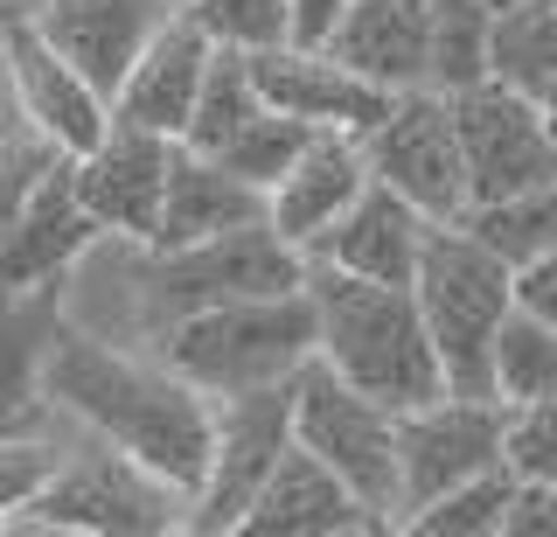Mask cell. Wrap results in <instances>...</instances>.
I'll return each instance as SVG.
<instances>
[{
    "instance_id": "obj_1",
    "label": "cell",
    "mask_w": 557,
    "mask_h": 537,
    "mask_svg": "<svg viewBox=\"0 0 557 537\" xmlns=\"http://www.w3.org/2000/svg\"><path fill=\"white\" fill-rule=\"evenodd\" d=\"M42 398H49V412L112 440L119 454H133L168 489H182L196 502L202 475H209L216 398H202L188 377H174L161 356H133L119 342L91 335V328L63 321V335L49 342V363H42Z\"/></svg>"
},
{
    "instance_id": "obj_2",
    "label": "cell",
    "mask_w": 557,
    "mask_h": 537,
    "mask_svg": "<svg viewBox=\"0 0 557 537\" xmlns=\"http://www.w3.org/2000/svg\"><path fill=\"white\" fill-rule=\"evenodd\" d=\"M307 301H313V356L335 377H348L383 412H411L446 398L440 350L425 335L411 286L362 280L327 258H307Z\"/></svg>"
},
{
    "instance_id": "obj_3",
    "label": "cell",
    "mask_w": 557,
    "mask_h": 537,
    "mask_svg": "<svg viewBox=\"0 0 557 537\" xmlns=\"http://www.w3.org/2000/svg\"><path fill=\"white\" fill-rule=\"evenodd\" d=\"M293 286H307V252L293 245L272 217H251V223H231V231L174 245V252L139 245V258H133V321L147 328V335H161L168 321L196 315V307L258 301V293H293Z\"/></svg>"
},
{
    "instance_id": "obj_4",
    "label": "cell",
    "mask_w": 557,
    "mask_h": 537,
    "mask_svg": "<svg viewBox=\"0 0 557 537\" xmlns=\"http://www.w3.org/2000/svg\"><path fill=\"white\" fill-rule=\"evenodd\" d=\"M153 342H161L168 370L188 377L202 398L278 385L313 356V301L307 286H293V293H258V301L196 307V315L168 321Z\"/></svg>"
},
{
    "instance_id": "obj_5",
    "label": "cell",
    "mask_w": 557,
    "mask_h": 537,
    "mask_svg": "<svg viewBox=\"0 0 557 537\" xmlns=\"http://www.w3.org/2000/svg\"><path fill=\"white\" fill-rule=\"evenodd\" d=\"M411 301L425 315L432 350H440L446 391L495 398L487 391V350H495V328L509 315V258L487 252L467 223H432L411 272Z\"/></svg>"
},
{
    "instance_id": "obj_6",
    "label": "cell",
    "mask_w": 557,
    "mask_h": 537,
    "mask_svg": "<svg viewBox=\"0 0 557 537\" xmlns=\"http://www.w3.org/2000/svg\"><path fill=\"white\" fill-rule=\"evenodd\" d=\"M188 524V496L168 489L153 467L119 454L112 440L63 447V467L49 475V489L14 516L8 530H77V537H161Z\"/></svg>"
},
{
    "instance_id": "obj_7",
    "label": "cell",
    "mask_w": 557,
    "mask_h": 537,
    "mask_svg": "<svg viewBox=\"0 0 557 537\" xmlns=\"http://www.w3.org/2000/svg\"><path fill=\"white\" fill-rule=\"evenodd\" d=\"M293 440L307 454H321L397 530V412H383L321 356H307L293 370Z\"/></svg>"
},
{
    "instance_id": "obj_8",
    "label": "cell",
    "mask_w": 557,
    "mask_h": 537,
    "mask_svg": "<svg viewBox=\"0 0 557 537\" xmlns=\"http://www.w3.org/2000/svg\"><path fill=\"white\" fill-rule=\"evenodd\" d=\"M293 447V377L278 385H251V391H223L216 398V432H209V475L196 502H188L182 530H237L251 496L265 489L272 461Z\"/></svg>"
},
{
    "instance_id": "obj_9",
    "label": "cell",
    "mask_w": 557,
    "mask_h": 537,
    "mask_svg": "<svg viewBox=\"0 0 557 537\" xmlns=\"http://www.w3.org/2000/svg\"><path fill=\"white\" fill-rule=\"evenodd\" d=\"M453 106V133H460V161H467V196L481 203H509L522 188L557 175V141L544 126L530 91L502 77H474L460 91H446Z\"/></svg>"
},
{
    "instance_id": "obj_10",
    "label": "cell",
    "mask_w": 557,
    "mask_h": 537,
    "mask_svg": "<svg viewBox=\"0 0 557 537\" xmlns=\"http://www.w3.org/2000/svg\"><path fill=\"white\" fill-rule=\"evenodd\" d=\"M362 161H370L376 182H391L397 196L418 203L432 223H460L474 210L460 133H453V106H446V91H432V84L391 98V112L362 133Z\"/></svg>"
},
{
    "instance_id": "obj_11",
    "label": "cell",
    "mask_w": 557,
    "mask_h": 537,
    "mask_svg": "<svg viewBox=\"0 0 557 537\" xmlns=\"http://www.w3.org/2000/svg\"><path fill=\"white\" fill-rule=\"evenodd\" d=\"M0 71H8L22 126L35 141H49L57 154H84L112 126V98H104L28 14H8V22H0Z\"/></svg>"
},
{
    "instance_id": "obj_12",
    "label": "cell",
    "mask_w": 557,
    "mask_h": 537,
    "mask_svg": "<svg viewBox=\"0 0 557 537\" xmlns=\"http://www.w3.org/2000/svg\"><path fill=\"white\" fill-rule=\"evenodd\" d=\"M502 419L509 412L495 398H460V391L397 412V516L432 502L453 481L502 467Z\"/></svg>"
},
{
    "instance_id": "obj_13",
    "label": "cell",
    "mask_w": 557,
    "mask_h": 537,
    "mask_svg": "<svg viewBox=\"0 0 557 537\" xmlns=\"http://www.w3.org/2000/svg\"><path fill=\"white\" fill-rule=\"evenodd\" d=\"M168 161H174L168 133L133 126V119H112V126H104L84 154H70V182H77V203L98 217L104 237L147 245L153 223H161Z\"/></svg>"
},
{
    "instance_id": "obj_14",
    "label": "cell",
    "mask_w": 557,
    "mask_h": 537,
    "mask_svg": "<svg viewBox=\"0 0 557 537\" xmlns=\"http://www.w3.org/2000/svg\"><path fill=\"white\" fill-rule=\"evenodd\" d=\"M251 77H258V98L321 133H370L383 112H391L397 91L370 84L362 71H348L335 49L321 42H272V49H251Z\"/></svg>"
},
{
    "instance_id": "obj_15",
    "label": "cell",
    "mask_w": 557,
    "mask_h": 537,
    "mask_svg": "<svg viewBox=\"0 0 557 537\" xmlns=\"http://www.w3.org/2000/svg\"><path fill=\"white\" fill-rule=\"evenodd\" d=\"M237 530L244 537H376L391 524H383L321 454H307V447L293 440L286 454L272 461L265 489L251 496V510H244Z\"/></svg>"
},
{
    "instance_id": "obj_16",
    "label": "cell",
    "mask_w": 557,
    "mask_h": 537,
    "mask_svg": "<svg viewBox=\"0 0 557 537\" xmlns=\"http://www.w3.org/2000/svg\"><path fill=\"white\" fill-rule=\"evenodd\" d=\"M98 217L77 203L70 182V154H49V168L35 175L14 231L0 237V286H35V280H70L98 245Z\"/></svg>"
},
{
    "instance_id": "obj_17",
    "label": "cell",
    "mask_w": 557,
    "mask_h": 537,
    "mask_svg": "<svg viewBox=\"0 0 557 537\" xmlns=\"http://www.w3.org/2000/svg\"><path fill=\"white\" fill-rule=\"evenodd\" d=\"M209 57H216V36H209L188 8H174L161 22V36L139 49L133 71L119 77L112 119H133V126H153V133H168V141H182L188 112H196V98H202Z\"/></svg>"
},
{
    "instance_id": "obj_18",
    "label": "cell",
    "mask_w": 557,
    "mask_h": 537,
    "mask_svg": "<svg viewBox=\"0 0 557 537\" xmlns=\"http://www.w3.org/2000/svg\"><path fill=\"white\" fill-rule=\"evenodd\" d=\"M174 8H182V0H42L28 22L112 98L119 77L133 71V57L161 36V22Z\"/></svg>"
},
{
    "instance_id": "obj_19",
    "label": "cell",
    "mask_w": 557,
    "mask_h": 537,
    "mask_svg": "<svg viewBox=\"0 0 557 537\" xmlns=\"http://www.w3.org/2000/svg\"><path fill=\"white\" fill-rule=\"evenodd\" d=\"M425 231H432V217L418 210V203H405L391 182L370 175V182H362V196L307 245V258H327V266L362 272V280L411 286L418 252H425Z\"/></svg>"
},
{
    "instance_id": "obj_20",
    "label": "cell",
    "mask_w": 557,
    "mask_h": 537,
    "mask_svg": "<svg viewBox=\"0 0 557 537\" xmlns=\"http://www.w3.org/2000/svg\"><path fill=\"white\" fill-rule=\"evenodd\" d=\"M321 49L383 91H418L432 84V0H348Z\"/></svg>"
},
{
    "instance_id": "obj_21",
    "label": "cell",
    "mask_w": 557,
    "mask_h": 537,
    "mask_svg": "<svg viewBox=\"0 0 557 537\" xmlns=\"http://www.w3.org/2000/svg\"><path fill=\"white\" fill-rule=\"evenodd\" d=\"M362 182H370V161H362V141H356V133H313L300 161H293L286 175L265 188V217L307 252L313 237H321L327 223H335L348 203L362 196Z\"/></svg>"
},
{
    "instance_id": "obj_22",
    "label": "cell",
    "mask_w": 557,
    "mask_h": 537,
    "mask_svg": "<svg viewBox=\"0 0 557 537\" xmlns=\"http://www.w3.org/2000/svg\"><path fill=\"white\" fill-rule=\"evenodd\" d=\"M251 217H265V188H251L244 175H231L216 154H196V147L174 141L168 188H161V223H153V237H147L153 252L196 245V237H216V231L251 223Z\"/></svg>"
},
{
    "instance_id": "obj_23",
    "label": "cell",
    "mask_w": 557,
    "mask_h": 537,
    "mask_svg": "<svg viewBox=\"0 0 557 537\" xmlns=\"http://www.w3.org/2000/svg\"><path fill=\"white\" fill-rule=\"evenodd\" d=\"M63 321H70V280L0 286V419H22L42 405V363Z\"/></svg>"
},
{
    "instance_id": "obj_24",
    "label": "cell",
    "mask_w": 557,
    "mask_h": 537,
    "mask_svg": "<svg viewBox=\"0 0 557 537\" xmlns=\"http://www.w3.org/2000/svg\"><path fill=\"white\" fill-rule=\"evenodd\" d=\"M487 77L530 98L557 77V0H516L487 22Z\"/></svg>"
},
{
    "instance_id": "obj_25",
    "label": "cell",
    "mask_w": 557,
    "mask_h": 537,
    "mask_svg": "<svg viewBox=\"0 0 557 537\" xmlns=\"http://www.w3.org/2000/svg\"><path fill=\"white\" fill-rule=\"evenodd\" d=\"M487 391H495V405H530V398L557 391V328L522 315L516 301L495 328V350H487Z\"/></svg>"
},
{
    "instance_id": "obj_26",
    "label": "cell",
    "mask_w": 557,
    "mask_h": 537,
    "mask_svg": "<svg viewBox=\"0 0 557 537\" xmlns=\"http://www.w3.org/2000/svg\"><path fill=\"white\" fill-rule=\"evenodd\" d=\"M509 496H516V475H509V461H502V467H487V475H467V481H453V489H440L432 502L405 510L397 530H411V537H502Z\"/></svg>"
},
{
    "instance_id": "obj_27",
    "label": "cell",
    "mask_w": 557,
    "mask_h": 537,
    "mask_svg": "<svg viewBox=\"0 0 557 537\" xmlns=\"http://www.w3.org/2000/svg\"><path fill=\"white\" fill-rule=\"evenodd\" d=\"M258 106H265V98H258V77H251V49L216 42V57H209V71H202V98H196V112H188L182 147L216 154Z\"/></svg>"
},
{
    "instance_id": "obj_28",
    "label": "cell",
    "mask_w": 557,
    "mask_h": 537,
    "mask_svg": "<svg viewBox=\"0 0 557 537\" xmlns=\"http://www.w3.org/2000/svg\"><path fill=\"white\" fill-rule=\"evenodd\" d=\"M42 426H49V398L35 412H22V419H0V530H8L14 516L49 489V475L63 467L70 440H57V432H42Z\"/></svg>"
},
{
    "instance_id": "obj_29",
    "label": "cell",
    "mask_w": 557,
    "mask_h": 537,
    "mask_svg": "<svg viewBox=\"0 0 557 537\" xmlns=\"http://www.w3.org/2000/svg\"><path fill=\"white\" fill-rule=\"evenodd\" d=\"M460 223L481 237L487 252L509 258V266L544 258V252H557V175L522 188V196H509V203H481V210H467Z\"/></svg>"
},
{
    "instance_id": "obj_30",
    "label": "cell",
    "mask_w": 557,
    "mask_h": 537,
    "mask_svg": "<svg viewBox=\"0 0 557 537\" xmlns=\"http://www.w3.org/2000/svg\"><path fill=\"white\" fill-rule=\"evenodd\" d=\"M313 133H321V126H307V119H293V112H278V106H258V112L231 133V141L216 147V161L231 168V175H244L251 188H272V182L307 154Z\"/></svg>"
},
{
    "instance_id": "obj_31",
    "label": "cell",
    "mask_w": 557,
    "mask_h": 537,
    "mask_svg": "<svg viewBox=\"0 0 557 537\" xmlns=\"http://www.w3.org/2000/svg\"><path fill=\"white\" fill-rule=\"evenodd\" d=\"M502 461L516 481H557V391L530 405H502Z\"/></svg>"
},
{
    "instance_id": "obj_32",
    "label": "cell",
    "mask_w": 557,
    "mask_h": 537,
    "mask_svg": "<svg viewBox=\"0 0 557 537\" xmlns=\"http://www.w3.org/2000/svg\"><path fill=\"white\" fill-rule=\"evenodd\" d=\"M188 14L209 28L216 42L231 49H272V42H293V14L286 0H188Z\"/></svg>"
},
{
    "instance_id": "obj_33",
    "label": "cell",
    "mask_w": 557,
    "mask_h": 537,
    "mask_svg": "<svg viewBox=\"0 0 557 537\" xmlns=\"http://www.w3.org/2000/svg\"><path fill=\"white\" fill-rule=\"evenodd\" d=\"M49 154H57V147H49V141H35V133H28V141H14L8 154H0V237L14 231V217H22V203H28L35 175L49 168Z\"/></svg>"
},
{
    "instance_id": "obj_34",
    "label": "cell",
    "mask_w": 557,
    "mask_h": 537,
    "mask_svg": "<svg viewBox=\"0 0 557 537\" xmlns=\"http://www.w3.org/2000/svg\"><path fill=\"white\" fill-rule=\"evenodd\" d=\"M502 537H557V481H516Z\"/></svg>"
},
{
    "instance_id": "obj_35",
    "label": "cell",
    "mask_w": 557,
    "mask_h": 537,
    "mask_svg": "<svg viewBox=\"0 0 557 537\" xmlns=\"http://www.w3.org/2000/svg\"><path fill=\"white\" fill-rule=\"evenodd\" d=\"M509 301L522 307V315H536V321H550V328H557V252L509 266Z\"/></svg>"
},
{
    "instance_id": "obj_36",
    "label": "cell",
    "mask_w": 557,
    "mask_h": 537,
    "mask_svg": "<svg viewBox=\"0 0 557 537\" xmlns=\"http://www.w3.org/2000/svg\"><path fill=\"white\" fill-rule=\"evenodd\" d=\"M342 8H348V0H286L293 42H327V36H335V22H342Z\"/></svg>"
},
{
    "instance_id": "obj_37",
    "label": "cell",
    "mask_w": 557,
    "mask_h": 537,
    "mask_svg": "<svg viewBox=\"0 0 557 537\" xmlns=\"http://www.w3.org/2000/svg\"><path fill=\"white\" fill-rule=\"evenodd\" d=\"M536 112H544V126H550V141H557V77L536 91Z\"/></svg>"
},
{
    "instance_id": "obj_38",
    "label": "cell",
    "mask_w": 557,
    "mask_h": 537,
    "mask_svg": "<svg viewBox=\"0 0 557 537\" xmlns=\"http://www.w3.org/2000/svg\"><path fill=\"white\" fill-rule=\"evenodd\" d=\"M42 8V0H0V22H8V14H35Z\"/></svg>"
},
{
    "instance_id": "obj_39",
    "label": "cell",
    "mask_w": 557,
    "mask_h": 537,
    "mask_svg": "<svg viewBox=\"0 0 557 537\" xmlns=\"http://www.w3.org/2000/svg\"><path fill=\"white\" fill-rule=\"evenodd\" d=\"M8 147H14V141H0V154H8Z\"/></svg>"
},
{
    "instance_id": "obj_40",
    "label": "cell",
    "mask_w": 557,
    "mask_h": 537,
    "mask_svg": "<svg viewBox=\"0 0 557 537\" xmlns=\"http://www.w3.org/2000/svg\"><path fill=\"white\" fill-rule=\"evenodd\" d=\"M182 8H188V0H182Z\"/></svg>"
}]
</instances>
